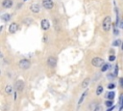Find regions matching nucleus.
I'll return each mask as SVG.
<instances>
[{
	"instance_id": "f257e3e1",
	"label": "nucleus",
	"mask_w": 123,
	"mask_h": 111,
	"mask_svg": "<svg viewBox=\"0 0 123 111\" xmlns=\"http://www.w3.org/2000/svg\"><path fill=\"white\" fill-rule=\"evenodd\" d=\"M111 17L110 15H108L103 19L102 27H103V30L107 32V31H109L111 29Z\"/></svg>"
},
{
	"instance_id": "f03ea898",
	"label": "nucleus",
	"mask_w": 123,
	"mask_h": 111,
	"mask_svg": "<svg viewBox=\"0 0 123 111\" xmlns=\"http://www.w3.org/2000/svg\"><path fill=\"white\" fill-rule=\"evenodd\" d=\"M18 66H19V68L22 69H28L30 68V66H31V63H30V61L27 60V59H22V60L19 61Z\"/></svg>"
},
{
	"instance_id": "7ed1b4c3",
	"label": "nucleus",
	"mask_w": 123,
	"mask_h": 111,
	"mask_svg": "<svg viewBox=\"0 0 123 111\" xmlns=\"http://www.w3.org/2000/svg\"><path fill=\"white\" fill-rule=\"evenodd\" d=\"M91 64L94 66V67H101L104 65V60L100 57H95L91 60Z\"/></svg>"
},
{
	"instance_id": "20e7f679",
	"label": "nucleus",
	"mask_w": 123,
	"mask_h": 111,
	"mask_svg": "<svg viewBox=\"0 0 123 111\" xmlns=\"http://www.w3.org/2000/svg\"><path fill=\"white\" fill-rule=\"evenodd\" d=\"M42 6L45 8V9H52L54 7V3L52 0H42Z\"/></svg>"
},
{
	"instance_id": "39448f33",
	"label": "nucleus",
	"mask_w": 123,
	"mask_h": 111,
	"mask_svg": "<svg viewBox=\"0 0 123 111\" xmlns=\"http://www.w3.org/2000/svg\"><path fill=\"white\" fill-rule=\"evenodd\" d=\"M17 29H18V25H17V23H15V22L11 23L10 26H9V32H10L11 34H14V33L17 31Z\"/></svg>"
},
{
	"instance_id": "423d86ee",
	"label": "nucleus",
	"mask_w": 123,
	"mask_h": 111,
	"mask_svg": "<svg viewBox=\"0 0 123 111\" xmlns=\"http://www.w3.org/2000/svg\"><path fill=\"white\" fill-rule=\"evenodd\" d=\"M30 9H31V12H33L34 14H37L39 11H40V7H39V5L38 4H32L31 5V7H30Z\"/></svg>"
},
{
	"instance_id": "0eeeda50",
	"label": "nucleus",
	"mask_w": 123,
	"mask_h": 111,
	"mask_svg": "<svg viewBox=\"0 0 123 111\" xmlns=\"http://www.w3.org/2000/svg\"><path fill=\"white\" fill-rule=\"evenodd\" d=\"M23 89H24V82L21 80H18L15 83V90L20 92V91H23Z\"/></svg>"
},
{
	"instance_id": "6e6552de",
	"label": "nucleus",
	"mask_w": 123,
	"mask_h": 111,
	"mask_svg": "<svg viewBox=\"0 0 123 111\" xmlns=\"http://www.w3.org/2000/svg\"><path fill=\"white\" fill-rule=\"evenodd\" d=\"M47 64H48L49 67L54 68V67L56 66V64H57V60H56V58H54V57H49L48 60H47Z\"/></svg>"
},
{
	"instance_id": "1a4fd4ad",
	"label": "nucleus",
	"mask_w": 123,
	"mask_h": 111,
	"mask_svg": "<svg viewBox=\"0 0 123 111\" xmlns=\"http://www.w3.org/2000/svg\"><path fill=\"white\" fill-rule=\"evenodd\" d=\"M49 27H50L49 21H48L47 19H42V20H41V28H42L43 30H48Z\"/></svg>"
},
{
	"instance_id": "9d476101",
	"label": "nucleus",
	"mask_w": 123,
	"mask_h": 111,
	"mask_svg": "<svg viewBox=\"0 0 123 111\" xmlns=\"http://www.w3.org/2000/svg\"><path fill=\"white\" fill-rule=\"evenodd\" d=\"M2 6H3V8H5V9H9V8H11V7L12 6V0H3Z\"/></svg>"
},
{
	"instance_id": "9b49d317",
	"label": "nucleus",
	"mask_w": 123,
	"mask_h": 111,
	"mask_svg": "<svg viewBox=\"0 0 123 111\" xmlns=\"http://www.w3.org/2000/svg\"><path fill=\"white\" fill-rule=\"evenodd\" d=\"M1 18H2V20L3 21H9L10 20V18H11V15H10V14H3L2 16H1Z\"/></svg>"
},
{
	"instance_id": "f8f14e48",
	"label": "nucleus",
	"mask_w": 123,
	"mask_h": 111,
	"mask_svg": "<svg viewBox=\"0 0 123 111\" xmlns=\"http://www.w3.org/2000/svg\"><path fill=\"white\" fill-rule=\"evenodd\" d=\"M89 81H90V79L88 78V77H86L84 81H83V83H82V87L83 88H86V87H87V85L89 84Z\"/></svg>"
},
{
	"instance_id": "ddd939ff",
	"label": "nucleus",
	"mask_w": 123,
	"mask_h": 111,
	"mask_svg": "<svg viewBox=\"0 0 123 111\" xmlns=\"http://www.w3.org/2000/svg\"><path fill=\"white\" fill-rule=\"evenodd\" d=\"M89 108L92 110V111H95V110H97L98 108H97V103L96 102H93V103H91L90 104V106H89Z\"/></svg>"
},
{
	"instance_id": "4468645a",
	"label": "nucleus",
	"mask_w": 123,
	"mask_h": 111,
	"mask_svg": "<svg viewBox=\"0 0 123 111\" xmlns=\"http://www.w3.org/2000/svg\"><path fill=\"white\" fill-rule=\"evenodd\" d=\"M5 92H6V94L10 95V94L12 93V86H10V85L6 86V88H5Z\"/></svg>"
},
{
	"instance_id": "2eb2a0df",
	"label": "nucleus",
	"mask_w": 123,
	"mask_h": 111,
	"mask_svg": "<svg viewBox=\"0 0 123 111\" xmlns=\"http://www.w3.org/2000/svg\"><path fill=\"white\" fill-rule=\"evenodd\" d=\"M102 92H103V87H102L101 85H99V86L97 87V90H96V95H98V96H99Z\"/></svg>"
},
{
	"instance_id": "dca6fc26",
	"label": "nucleus",
	"mask_w": 123,
	"mask_h": 111,
	"mask_svg": "<svg viewBox=\"0 0 123 111\" xmlns=\"http://www.w3.org/2000/svg\"><path fill=\"white\" fill-rule=\"evenodd\" d=\"M109 68H110V65H108V64H105V65H103V67H102L101 70H102V71H106V70H107Z\"/></svg>"
},
{
	"instance_id": "f3484780",
	"label": "nucleus",
	"mask_w": 123,
	"mask_h": 111,
	"mask_svg": "<svg viewBox=\"0 0 123 111\" xmlns=\"http://www.w3.org/2000/svg\"><path fill=\"white\" fill-rule=\"evenodd\" d=\"M114 97V92H110L109 94H108V98H110V99H112Z\"/></svg>"
},
{
	"instance_id": "a211bd4d",
	"label": "nucleus",
	"mask_w": 123,
	"mask_h": 111,
	"mask_svg": "<svg viewBox=\"0 0 123 111\" xmlns=\"http://www.w3.org/2000/svg\"><path fill=\"white\" fill-rule=\"evenodd\" d=\"M86 92H85V93H84V94L82 95V97H81V98L79 99V101H78V103H79V104H81V103H82V101L84 100V97H86Z\"/></svg>"
},
{
	"instance_id": "6ab92c4d",
	"label": "nucleus",
	"mask_w": 123,
	"mask_h": 111,
	"mask_svg": "<svg viewBox=\"0 0 123 111\" xmlns=\"http://www.w3.org/2000/svg\"><path fill=\"white\" fill-rule=\"evenodd\" d=\"M106 105H107L108 107L112 106V101H111V100H107V101H106Z\"/></svg>"
},
{
	"instance_id": "aec40b11",
	"label": "nucleus",
	"mask_w": 123,
	"mask_h": 111,
	"mask_svg": "<svg viewBox=\"0 0 123 111\" xmlns=\"http://www.w3.org/2000/svg\"><path fill=\"white\" fill-rule=\"evenodd\" d=\"M119 43H120V41H119V40H116V41H114V42H113L112 45H113V46H118V45H119Z\"/></svg>"
},
{
	"instance_id": "412c9836",
	"label": "nucleus",
	"mask_w": 123,
	"mask_h": 111,
	"mask_svg": "<svg viewBox=\"0 0 123 111\" xmlns=\"http://www.w3.org/2000/svg\"><path fill=\"white\" fill-rule=\"evenodd\" d=\"M109 59H110V61H114V60H115V56H113V55H111Z\"/></svg>"
},
{
	"instance_id": "4be33fe9",
	"label": "nucleus",
	"mask_w": 123,
	"mask_h": 111,
	"mask_svg": "<svg viewBox=\"0 0 123 111\" xmlns=\"http://www.w3.org/2000/svg\"><path fill=\"white\" fill-rule=\"evenodd\" d=\"M108 88H109V89H113V88H114V84H110V85L108 86Z\"/></svg>"
},
{
	"instance_id": "5701e85b",
	"label": "nucleus",
	"mask_w": 123,
	"mask_h": 111,
	"mask_svg": "<svg viewBox=\"0 0 123 111\" xmlns=\"http://www.w3.org/2000/svg\"><path fill=\"white\" fill-rule=\"evenodd\" d=\"M113 108H114V106H113V105H112V106H111V107H109V108H108V109H107V111H111V110H112V109H113Z\"/></svg>"
},
{
	"instance_id": "b1692460",
	"label": "nucleus",
	"mask_w": 123,
	"mask_h": 111,
	"mask_svg": "<svg viewBox=\"0 0 123 111\" xmlns=\"http://www.w3.org/2000/svg\"><path fill=\"white\" fill-rule=\"evenodd\" d=\"M120 82H121V86H123V79L122 78L120 79Z\"/></svg>"
},
{
	"instance_id": "393cba45",
	"label": "nucleus",
	"mask_w": 123,
	"mask_h": 111,
	"mask_svg": "<svg viewBox=\"0 0 123 111\" xmlns=\"http://www.w3.org/2000/svg\"><path fill=\"white\" fill-rule=\"evenodd\" d=\"M121 48H122V50H123V43H122V46H121Z\"/></svg>"
}]
</instances>
